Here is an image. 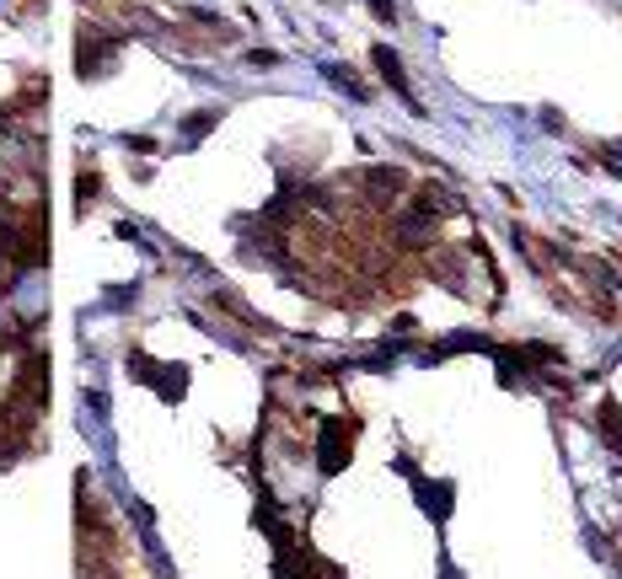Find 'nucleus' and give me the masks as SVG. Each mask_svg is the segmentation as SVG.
Returning a JSON list of instances; mask_svg holds the SVG:
<instances>
[{"label": "nucleus", "mask_w": 622, "mask_h": 579, "mask_svg": "<svg viewBox=\"0 0 622 579\" xmlns=\"http://www.w3.org/2000/svg\"><path fill=\"white\" fill-rule=\"evenodd\" d=\"M371 59H375V70H381L386 81H392V86H397V91H403V97H408V76H403V65H397V54H392V48H375ZM408 102H414V97H408Z\"/></svg>", "instance_id": "1"}, {"label": "nucleus", "mask_w": 622, "mask_h": 579, "mask_svg": "<svg viewBox=\"0 0 622 579\" xmlns=\"http://www.w3.org/2000/svg\"><path fill=\"white\" fill-rule=\"evenodd\" d=\"M17 301H22V317H39L43 312V274H28L22 290H17Z\"/></svg>", "instance_id": "2"}, {"label": "nucleus", "mask_w": 622, "mask_h": 579, "mask_svg": "<svg viewBox=\"0 0 622 579\" xmlns=\"http://www.w3.org/2000/svg\"><path fill=\"white\" fill-rule=\"evenodd\" d=\"M6 6H11V0H0V11H6Z\"/></svg>", "instance_id": "4"}, {"label": "nucleus", "mask_w": 622, "mask_h": 579, "mask_svg": "<svg viewBox=\"0 0 622 579\" xmlns=\"http://www.w3.org/2000/svg\"><path fill=\"white\" fill-rule=\"evenodd\" d=\"M0 323H6V312H0Z\"/></svg>", "instance_id": "5"}, {"label": "nucleus", "mask_w": 622, "mask_h": 579, "mask_svg": "<svg viewBox=\"0 0 622 579\" xmlns=\"http://www.w3.org/2000/svg\"><path fill=\"white\" fill-rule=\"evenodd\" d=\"M375 6V17H381V22H392V17H397V11H392V0H371Z\"/></svg>", "instance_id": "3"}]
</instances>
